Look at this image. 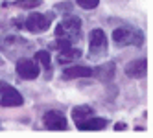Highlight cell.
<instances>
[{
	"label": "cell",
	"mask_w": 153,
	"mask_h": 138,
	"mask_svg": "<svg viewBox=\"0 0 153 138\" xmlns=\"http://www.w3.org/2000/svg\"><path fill=\"white\" fill-rule=\"evenodd\" d=\"M52 13L48 15H42V13H31L26 20V28L33 33H41V31L48 30V26L52 24Z\"/></svg>",
	"instance_id": "obj_3"
},
{
	"label": "cell",
	"mask_w": 153,
	"mask_h": 138,
	"mask_svg": "<svg viewBox=\"0 0 153 138\" xmlns=\"http://www.w3.org/2000/svg\"><path fill=\"white\" fill-rule=\"evenodd\" d=\"M45 125L50 131H65L67 129V120H65V116L61 112L52 111L45 114Z\"/></svg>",
	"instance_id": "obj_6"
},
{
	"label": "cell",
	"mask_w": 153,
	"mask_h": 138,
	"mask_svg": "<svg viewBox=\"0 0 153 138\" xmlns=\"http://www.w3.org/2000/svg\"><path fill=\"white\" fill-rule=\"evenodd\" d=\"M76 125H78V129H81V131H100L107 125V120H102V118H98V116H87L85 120L78 122Z\"/></svg>",
	"instance_id": "obj_7"
},
{
	"label": "cell",
	"mask_w": 153,
	"mask_h": 138,
	"mask_svg": "<svg viewBox=\"0 0 153 138\" xmlns=\"http://www.w3.org/2000/svg\"><path fill=\"white\" fill-rule=\"evenodd\" d=\"M76 2H78V6H81L83 9H94V7H98L100 0H76Z\"/></svg>",
	"instance_id": "obj_11"
},
{
	"label": "cell",
	"mask_w": 153,
	"mask_h": 138,
	"mask_svg": "<svg viewBox=\"0 0 153 138\" xmlns=\"http://www.w3.org/2000/svg\"><path fill=\"white\" fill-rule=\"evenodd\" d=\"M0 105L4 107H19L22 105V96L7 83H0Z\"/></svg>",
	"instance_id": "obj_2"
},
{
	"label": "cell",
	"mask_w": 153,
	"mask_h": 138,
	"mask_svg": "<svg viewBox=\"0 0 153 138\" xmlns=\"http://www.w3.org/2000/svg\"><path fill=\"white\" fill-rule=\"evenodd\" d=\"M107 52V35H105V31L103 30H92L91 31V48H89V54L98 59V57H102L103 54Z\"/></svg>",
	"instance_id": "obj_1"
},
{
	"label": "cell",
	"mask_w": 153,
	"mask_h": 138,
	"mask_svg": "<svg viewBox=\"0 0 153 138\" xmlns=\"http://www.w3.org/2000/svg\"><path fill=\"white\" fill-rule=\"evenodd\" d=\"M126 74L129 77H142L146 74V59H137L133 63H129L126 66Z\"/></svg>",
	"instance_id": "obj_8"
},
{
	"label": "cell",
	"mask_w": 153,
	"mask_h": 138,
	"mask_svg": "<svg viewBox=\"0 0 153 138\" xmlns=\"http://www.w3.org/2000/svg\"><path fill=\"white\" fill-rule=\"evenodd\" d=\"M17 72L22 79H35L39 76V66L31 59H22L17 63Z\"/></svg>",
	"instance_id": "obj_5"
},
{
	"label": "cell",
	"mask_w": 153,
	"mask_h": 138,
	"mask_svg": "<svg viewBox=\"0 0 153 138\" xmlns=\"http://www.w3.org/2000/svg\"><path fill=\"white\" fill-rule=\"evenodd\" d=\"M37 57H39L42 63H46V65H50V55L46 54V52H39V54H37Z\"/></svg>",
	"instance_id": "obj_12"
},
{
	"label": "cell",
	"mask_w": 153,
	"mask_h": 138,
	"mask_svg": "<svg viewBox=\"0 0 153 138\" xmlns=\"http://www.w3.org/2000/svg\"><path fill=\"white\" fill-rule=\"evenodd\" d=\"M72 114H74V122L78 123V122L85 120L87 116H91V114H92V109H91V107H76V109L72 111Z\"/></svg>",
	"instance_id": "obj_10"
},
{
	"label": "cell",
	"mask_w": 153,
	"mask_h": 138,
	"mask_svg": "<svg viewBox=\"0 0 153 138\" xmlns=\"http://www.w3.org/2000/svg\"><path fill=\"white\" fill-rule=\"evenodd\" d=\"M140 33L138 30H133V28H118L114 30L113 33V39L118 46H126V44H137L135 42V35Z\"/></svg>",
	"instance_id": "obj_4"
},
{
	"label": "cell",
	"mask_w": 153,
	"mask_h": 138,
	"mask_svg": "<svg viewBox=\"0 0 153 138\" xmlns=\"http://www.w3.org/2000/svg\"><path fill=\"white\" fill-rule=\"evenodd\" d=\"M92 70L91 68H85V66H72V68H67L63 74V77H85V76H91Z\"/></svg>",
	"instance_id": "obj_9"
}]
</instances>
